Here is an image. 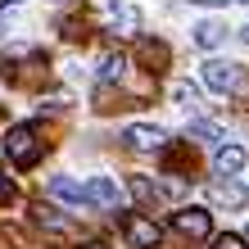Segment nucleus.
I'll use <instances>...</instances> for the list:
<instances>
[{
	"instance_id": "nucleus-13",
	"label": "nucleus",
	"mask_w": 249,
	"mask_h": 249,
	"mask_svg": "<svg viewBox=\"0 0 249 249\" xmlns=\"http://www.w3.org/2000/svg\"><path fill=\"white\" fill-rule=\"evenodd\" d=\"M50 195H54V199H64V204H77V209H82V186L72 181V177H54V181H50Z\"/></svg>"
},
{
	"instance_id": "nucleus-15",
	"label": "nucleus",
	"mask_w": 249,
	"mask_h": 249,
	"mask_svg": "<svg viewBox=\"0 0 249 249\" xmlns=\"http://www.w3.org/2000/svg\"><path fill=\"white\" fill-rule=\"evenodd\" d=\"M141 59L145 64H168V46H159V41H141Z\"/></svg>"
},
{
	"instance_id": "nucleus-4",
	"label": "nucleus",
	"mask_w": 249,
	"mask_h": 249,
	"mask_svg": "<svg viewBox=\"0 0 249 249\" xmlns=\"http://www.w3.org/2000/svg\"><path fill=\"white\" fill-rule=\"evenodd\" d=\"M172 227H177L181 236H190V240H209L213 236V217L204 213V209H190V204L172 213Z\"/></svg>"
},
{
	"instance_id": "nucleus-10",
	"label": "nucleus",
	"mask_w": 249,
	"mask_h": 249,
	"mask_svg": "<svg viewBox=\"0 0 249 249\" xmlns=\"http://www.w3.org/2000/svg\"><path fill=\"white\" fill-rule=\"evenodd\" d=\"M213 199L217 204H227V209H240V204H245V186L240 181H213Z\"/></svg>"
},
{
	"instance_id": "nucleus-5",
	"label": "nucleus",
	"mask_w": 249,
	"mask_h": 249,
	"mask_svg": "<svg viewBox=\"0 0 249 249\" xmlns=\"http://www.w3.org/2000/svg\"><path fill=\"white\" fill-rule=\"evenodd\" d=\"M123 145H127V150H163V145H168V136H163L159 127L131 123V127H123Z\"/></svg>"
},
{
	"instance_id": "nucleus-17",
	"label": "nucleus",
	"mask_w": 249,
	"mask_h": 249,
	"mask_svg": "<svg viewBox=\"0 0 249 249\" xmlns=\"http://www.w3.org/2000/svg\"><path fill=\"white\" fill-rule=\"evenodd\" d=\"M190 136H204V141H222V131L213 123H190Z\"/></svg>"
},
{
	"instance_id": "nucleus-18",
	"label": "nucleus",
	"mask_w": 249,
	"mask_h": 249,
	"mask_svg": "<svg viewBox=\"0 0 249 249\" xmlns=\"http://www.w3.org/2000/svg\"><path fill=\"white\" fill-rule=\"evenodd\" d=\"M213 249H245V240H240V236H217Z\"/></svg>"
},
{
	"instance_id": "nucleus-12",
	"label": "nucleus",
	"mask_w": 249,
	"mask_h": 249,
	"mask_svg": "<svg viewBox=\"0 0 249 249\" xmlns=\"http://www.w3.org/2000/svg\"><path fill=\"white\" fill-rule=\"evenodd\" d=\"M127 186H131V199H136L141 209H150V204H159V186H154L150 177H131Z\"/></svg>"
},
{
	"instance_id": "nucleus-2",
	"label": "nucleus",
	"mask_w": 249,
	"mask_h": 249,
	"mask_svg": "<svg viewBox=\"0 0 249 249\" xmlns=\"http://www.w3.org/2000/svg\"><path fill=\"white\" fill-rule=\"evenodd\" d=\"M118 227H123V236L131 240V249H159V240H163L159 222H154V217H145V213H123Z\"/></svg>"
},
{
	"instance_id": "nucleus-21",
	"label": "nucleus",
	"mask_w": 249,
	"mask_h": 249,
	"mask_svg": "<svg viewBox=\"0 0 249 249\" xmlns=\"http://www.w3.org/2000/svg\"><path fill=\"white\" fill-rule=\"evenodd\" d=\"M199 5H222V0H199Z\"/></svg>"
},
{
	"instance_id": "nucleus-20",
	"label": "nucleus",
	"mask_w": 249,
	"mask_h": 249,
	"mask_svg": "<svg viewBox=\"0 0 249 249\" xmlns=\"http://www.w3.org/2000/svg\"><path fill=\"white\" fill-rule=\"evenodd\" d=\"M82 249H109V245H105V240H86Z\"/></svg>"
},
{
	"instance_id": "nucleus-8",
	"label": "nucleus",
	"mask_w": 249,
	"mask_h": 249,
	"mask_svg": "<svg viewBox=\"0 0 249 249\" xmlns=\"http://www.w3.org/2000/svg\"><path fill=\"white\" fill-rule=\"evenodd\" d=\"M109 27H113V36H136V27H141V9H131V5H113V9H109Z\"/></svg>"
},
{
	"instance_id": "nucleus-14",
	"label": "nucleus",
	"mask_w": 249,
	"mask_h": 249,
	"mask_svg": "<svg viewBox=\"0 0 249 249\" xmlns=\"http://www.w3.org/2000/svg\"><path fill=\"white\" fill-rule=\"evenodd\" d=\"M123 68H127V59H123V54H105V59H100V82L123 77Z\"/></svg>"
},
{
	"instance_id": "nucleus-3",
	"label": "nucleus",
	"mask_w": 249,
	"mask_h": 249,
	"mask_svg": "<svg viewBox=\"0 0 249 249\" xmlns=\"http://www.w3.org/2000/svg\"><path fill=\"white\" fill-rule=\"evenodd\" d=\"M32 222L46 231V236H54V240H77V222H72L64 209H54V204H36Z\"/></svg>"
},
{
	"instance_id": "nucleus-23",
	"label": "nucleus",
	"mask_w": 249,
	"mask_h": 249,
	"mask_svg": "<svg viewBox=\"0 0 249 249\" xmlns=\"http://www.w3.org/2000/svg\"><path fill=\"white\" fill-rule=\"evenodd\" d=\"M240 5H249V0H240Z\"/></svg>"
},
{
	"instance_id": "nucleus-19",
	"label": "nucleus",
	"mask_w": 249,
	"mask_h": 249,
	"mask_svg": "<svg viewBox=\"0 0 249 249\" xmlns=\"http://www.w3.org/2000/svg\"><path fill=\"white\" fill-rule=\"evenodd\" d=\"M14 195H18V190H14V181L5 177V172H0V204H9Z\"/></svg>"
},
{
	"instance_id": "nucleus-9",
	"label": "nucleus",
	"mask_w": 249,
	"mask_h": 249,
	"mask_svg": "<svg viewBox=\"0 0 249 249\" xmlns=\"http://www.w3.org/2000/svg\"><path fill=\"white\" fill-rule=\"evenodd\" d=\"M213 168L222 172V177H236V172L245 168V150H240V145H217V154H213Z\"/></svg>"
},
{
	"instance_id": "nucleus-1",
	"label": "nucleus",
	"mask_w": 249,
	"mask_h": 249,
	"mask_svg": "<svg viewBox=\"0 0 249 249\" xmlns=\"http://www.w3.org/2000/svg\"><path fill=\"white\" fill-rule=\"evenodd\" d=\"M41 150H46V141H41V131L36 123H18V127H9V136H5V159L14 168H32Z\"/></svg>"
},
{
	"instance_id": "nucleus-16",
	"label": "nucleus",
	"mask_w": 249,
	"mask_h": 249,
	"mask_svg": "<svg viewBox=\"0 0 249 249\" xmlns=\"http://www.w3.org/2000/svg\"><path fill=\"white\" fill-rule=\"evenodd\" d=\"M172 95H177L181 105H199V91H195L190 82H177V86H172Z\"/></svg>"
},
{
	"instance_id": "nucleus-22",
	"label": "nucleus",
	"mask_w": 249,
	"mask_h": 249,
	"mask_svg": "<svg viewBox=\"0 0 249 249\" xmlns=\"http://www.w3.org/2000/svg\"><path fill=\"white\" fill-rule=\"evenodd\" d=\"M245 41H249V23H245Z\"/></svg>"
},
{
	"instance_id": "nucleus-11",
	"label": "nucleus",
	"mask_w": 249,
	"mask_h": 249,
	"mask_svg": "<svg viewBox=\"0 0 249 249\" xmlns=\"http://www.w3.org/2000/svg\"><path fill=\"white\" fill-rule=\"evenodd\" d=\"M222 41H227V27H222V23L209 18V23L195 27V46H199V50H213V46H222Z\"/></svg>"
},
{
	"instance_id": "nucleus-7",
	"label": "nucleus",
	"mask_w": 249,
	"mask_h": 249,
	"mask_svg": "<svg viewBox=\"0 0 249 249\" xmlns=\"http://www.w3.org/2000/svg\"><path fill=\"white\" fill-rule=\"evenodd\" d=\"M82 204H95V209H118V186L113 177H91L82 186Z\"/></svg>"
},
{
	"instance_id": "nucleus-6",
	"label": "nucleus",
	"mask_w": 249,
	"mask_h": 249,
	"mask_svg": "<svg viewBox=\"0 0 249 249\" xmlns=\"http://www.w3.org/2000/svg\"><path fill=\"white\" fill-rule=\"evenodd\" d=\"M204 82H209V91H236L240 86V68L236 64H222V59H209L204 64Z\"/></svg>"
}]
</instances>
